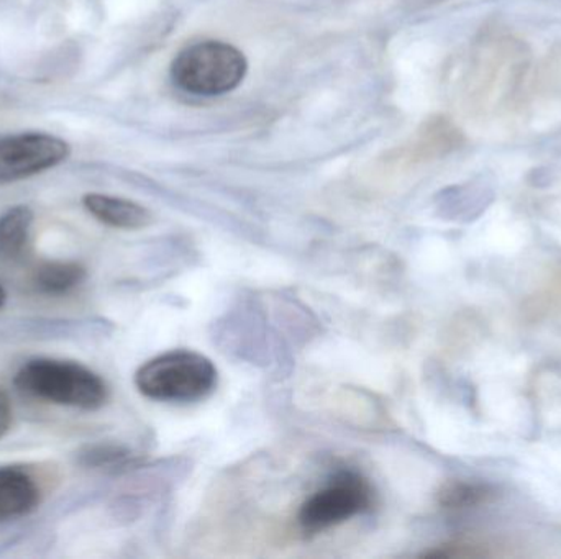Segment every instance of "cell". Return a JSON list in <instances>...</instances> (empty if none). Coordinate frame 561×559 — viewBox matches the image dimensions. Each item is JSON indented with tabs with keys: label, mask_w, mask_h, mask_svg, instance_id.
Listing matches in <instances>:
<instances>
[{
	"label": "cell",
	"mask_w": 561,
	"mask_h": 559,
	"mask_svg": "<svg viewBox=\"0 0 561 559\" xmlns=\"http://www.w3.org/2000/svg\"><path fill=\"white\" fill-rule=\"evenodd\" d=\"M5 304V291H3L2 286H0V308Z\"/></svg>",
	"instance_id": "cell-18"
},
{
	"label": "cell",
	"mask_w": 561,
	"mask_h": 559,
	"mask_svg": "<svg viewBox=\"0 0 561 559\" xmlns=\"http://www.w3.org/2000/svg\"><path fill=\"white\" fill-rule=\"evenodd\" d=\"M371 505V485L358 473L340 471L300 505L297 521L304 534L316 535L369 511Z\"/></svg>",
	"instance_id": "cell-4"
},
{
	"label": "cell",
	"mask_w": 561,
	"mask_h": 559,
	"mask_svg": "<svg viewBox=\"0 0 561 559\" xmlns=\"http://www.w3.org/2000/svg\"><path fill=\"white\" fill-rule=\"evenodd\" d=\"M249 59L237 46L204 39L186 46L171 62L170 74L181 91L197 97H219L240 88Z\"/></svg>",
	"instance_id": "cell-2"
},
{
	"label": "cell",
	"mask_w": 561,
	"mask_h": 559,
	"mask_svg": "<svg viewBox=\"0 0 561 559\" xmlns=\"http://www.w3.org/2000/svg\"><path fill=\"white\" fill-rule=\"evenodd\" d=\"M529 53L519 39L497 36L488 39L478 53L473 84L480 98V107H504L516 94L517 88L526 75Z\"/></svg>",
	"instance_id": "cell-5"
},
{
	"label": "cell",
	"mask_w": 561,
	"mask_h": 559,
	"mask_svg": "<svg viewBox=\"0 0 561 559\" xmlns=\"http://www.w3.org/2000/svg\"><path fill=\"white\" fill-rule=\"evenodd\" d=\"M461 143V131L447 117L435 115L419 127L401 153L408 154L411 161H431L454 153Z\"/></svg>",
	"instance_id": "cell-8"
},
{
	"label": "cell",
	"mask_w": 561,
	"mask_h": 559,
	"mask_svg": "<svg viewBox=\"0 0 561 559\" xmlns=\"http://www.w3.org/2000/svg\"><path fill=\"white\" fill-rule=\"evenodd\" d=\"M82 203L95 220L112 229L140 230L153 222L147 207L122 197L88 194Z\"/></svg>",
	"instance_id": "cell-9"
},
{
	"label": "cell",
	"mask_w": 561,
	"mask_h": 559,
	"mask_svg": "<svg viewBox=\"0 0 561 559\" xmlns=\"http://www.w3.org/2000/svg\"><path fill=\"white\" fill-rule=\"evenodd\" d=\"M552 307H561V269L553 276L549 288L543 289L542 294L536 298L533 311L540 314V312H550Z\"/></svg>",
	"instance_id": "cell-15"
},
{
	"label": "cell",
	"mask_w": 561,
	"mask_h": 559,
	"mask_svg": "<svg viewBox=\"0 0 561 559\" xmlns=\"http://www.w3.org/2000/svg\"><path fill=\"white\" fill-rule=\"evenodd\" d=\"M33 212L16 206L0 217V261L12 263L25 255L32 236Z\"/></svg>",
	"instance_id": "cell-10"
},
{
	"label": "cell",
	"mask_w": 561,
	"mask_h": 559,
	"mask_svg": "<svg viewBox=\"0 0 561 559\" xmlns=\"http://www.w3.org/2000/svg\"><path fill=\"white\" fill-rule=\"evenodd\" d=\"M71 148L48 133H19L0 138V184L16 183L45 173L68 160Z\"/></svg>",
	"instance_id": "cell-6"
},
{
	"label": "cell",
	"mask_w": 561,
	"mask_h": 559,
	"mask_svg": "<svg viewBox=\"0 0 561 559\" xmlns=\"http://www.w3.org/2000/svg\"><path fill=\"white\" fill-rule=\"evenodd\" d=\"M539 85L542 91L561 94V43L543 59L540 66Z\"/></svg>",
	"instance_id": "cell-13"
},
{
	"label": "cell",
	"mask_w": 561,
	"mask_h": 559,
	"mask_svg": "<svg viewBox=\"0 0 561 559\" xmlns=\"http://www.w3.org/2000/svg\"><path fill=\"white\" fill-rule=\"evenodd\" d=\"M127 453L122 449H115V446H99V449L91 450L88 458L91 459L92 465L107 466L118 465L127 458Z\"/></svg>",
	"instance_id": "cell-16"
},
{
	"label": "cell",
	"mask_w": 561,
	"mask_h": 559,
	"mask_svg": "<svg viewBox=\"0 0 561 559\" xmlns=\"http://www.w3.org/2000/svg\"><path fill=\"white\" fill-rule=\"evenodd\" d=\"M217 380L213 361L187 350L160 354L135 374L138 391L158 403L190 404L206 399L216 391Z\"/></svg>",
	"instance_id": "cell-3"
},
{
	"label": "cell",
	"mask_w": 561,
	"mask_h": 559,
	"mask_svg": "<svg viewBox=\"0 0 561 559\" xmlns=\"http://www.w3.org/2000/svg\"><path fill=\"white\" fill-rule=\"evenodd\" d=\"M85 278V269L78 263L48 261L36 268L33 284L46 295H62L78 288Z\"/></svg>",
	"instance_id": "cell-11"
},
{
	"label": "cell",
	"mask_w": 561,
	"mask_h": 559,
	"mask_svg": "<svg viewBox=\"0 0 561 559\" xmlns=\"http://www.w3.org/2000/svg\"><path fill=\"white\" fill-rule=\"evenodd\" d=\"M494 491L486 485L468 481H450L438 491V504L448 511H465L493 501Z\"/></svg>",
	"instance_id": "cell-12"
},
{
	"label": "cell",
	"mask_w": 561,
	"mask_h": 559,
	"mask_svg": "<svg viewBox=\"0 0 561 559\" xmlns=\"http://www.w3.org/2000/svg\"><path fill=\"white\" fill-rule=\"evenodd\" d=\"M486 547L481 545L465 544V541H458V544L444 545L438 550L428 551L424 557L432 558H481L488 557Z\"/></svg>",
	"instance_id": "cell-14"
},
{
	"label": "cell",
	"mask_w": 561,
	"mask_h": 559,
	"mask_svg": "<svg viewBox=\"0 0 561 559\" xmlns=\"http://www.w3.org/2000/svg\"><path fill=\"white\" fill-rule=\"evenodd\" d=\"M13 383L26 396L75 409L98 410L108 399L105 381L75 361L51 358L28 361L20 368Z\"/></svg>",
	"instance_id": "cell-1"
},
{
	"label": "cell",
	"mask_w": 561,
	"mask_h": 559,
	"mask_svg": "<svg viewBox=\"0 0 561 559\" xmlns=\"http://www.w3.org/2000/svg\"><path fill=\"white\" fill-rule=\"evenodd\" d=\"M42 501L36 479L20 466H0V524L25 517Z\"/></svg>",
	"instance_id": "cell-7"
},
{
	"label": "cell",
	"mask_w": 561,
	"mask_h": 559,
	"mask_svg": "<svg viewBox=\"0 0 561 559\" xmlns=\"http://www.w3.org/2000/svg\"><path fill=\"white\" fill-rule=\"evenodd\" d=\"M12 426V406L9 396L0 389V439L7 435Z\"/></svg>",
	"instance_id": "cell-17"
}]
</instances>
